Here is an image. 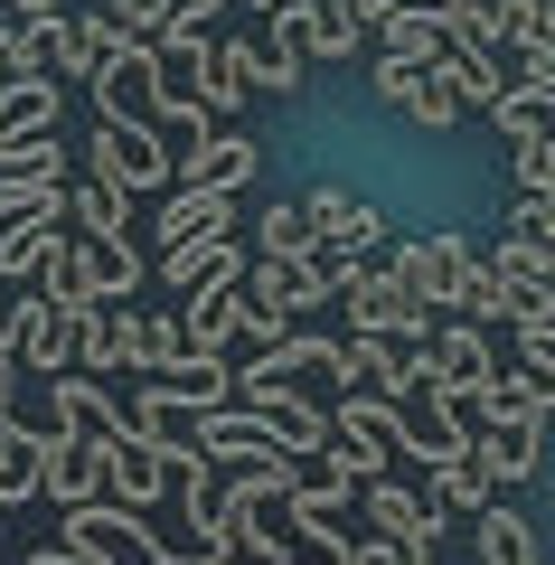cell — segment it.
<instances>
[{
    "instance_id": "ee69618b",
    "label": "cell",
    "mask_w": 555,
    "mask_h": 565,
    "mask_svg": "<svg viewBox=\"0 0 555 565\" xmlns=\"http://www.w3.org/2000/svg\"><path fill=\"white\" fill-rule=\"evenodd\" d=\"M377 10L386 0H330V20H349V29H377Z\"/></svg>"
},
{
    "instance_id": "836d02e7",
    "label": "cell",
    "mask_w": 555,
    "mask_h": 565,
    "mask_svg": "<svg viewBox=\"0 0 555 565\" xmlns=\"http://www.w3.org/2000/svg\"><path fill=\"white\" fill-rule=\"evenodd\" d=\"M0 180H66V151H57V132L0 141Z\"/></svg>"
},
{
    "instance_id": "f35d334b",
    "label": "cell",
    "mask_w": 555,
    "mask_h": 565,
    "mask_svg": "<svg viewBox=\"0 0 555 565\" xmlns=\"http://www.w3.org/2000/svg\"><path fill=\"white\" fill-rule=\"evenodd\" d=\"M292 85H301V66H282L274 47L245 39V95H292Z\"/></svg>"
},
{
    "instance_id": "d6986e66",
    "label": "cell",
    "mask_w": 555,
    "mask_h": 565,
    "mask_svg": "<svg viewBox=\"0 0 555 565\" xmlns=\"http://www.w3.org/2000/svg\"><path fill=\"white\" fill-rule=\"evenodd\" d=\"M236 282H207V292H189L179 302V340L199 349V359H226V340H236Z\"/></svg>"
},
{
    "instance_id": "5bb4252c",
    "label": "cell",
    "mask_w": 555,
    "mask_h": 565,
    "mask_svg": "<svg viewBox=\"0 0 555 565\" xmlns=\"http://www.w3.org/2000/svg\"><path fill=\"white\" fill-rule=\"evenodd\" d=\"M95 452H104V500H122V509H160L170 471H160V452L141 444V434H114V444H95Z\"/></svg>"
},
{
    "instance_id": "1f68e13d",
    "label": "cell",
    "mask_w": 555,
    "mask_h": 565,
    "mask_svg": "<svg viewBox=\"0 0 555 565\" xmlns=\"http://www.w3.org/2000/svg\"><path fill=\"white\" fill-rule=\"evenodd\" d=\"M490 39H499V47H555L546 0H490Z\"/></svg>"
},
{
    "instance_id": "52a82bcc",
    "label": "cell",
    "mask_w": 555,
    "mask_h": 565,
    "mask_svg": "<svg viewBox=\"0 0 555 565\" xmlns=\"http://www.w3.org/2000/svg\"><path fill=\"white\" fill-rule=\"evenodd\" d=\"M499 282V302H509V321H555V245H499V255H480Z\"/></svg>"
},
{
    "instance_id": "3957f363",
    "label": "cell",
    "mask_w": 555,
    "mask_h": 565,
    "mask_svg": "<svg viewBox=\"0 0 555 565\" xmlns=\"http://www.w3.org/2000/svg\"><path fill=\"white\" fill-rule=\"evenodd\" d=\"M236 405L255 415V434L274 452H292V462H320L330 452V415H320L301 386H236Z\"/></svg>"
},
{
    "instance_id": "44dd1931",
    "label": "cell",
    "mask_w": 555,
    "mask_h": 565,
    "mask_svg": "<svg viewBox=\"0 0 555 565\" xmlns=\"http://www.w3.org/2000/svg\"><path fill=\"white\" fill-rule=\"evenodd\" d=\"M160 386H170L189 415H207V405H226L236 396V359H199V349H179L170 367H160Z\"/></svg>"
},
{
    "instance_id": "9a60e30c",
    "label": "cell",
    "mask_w": 555,
    "mask_h": 565,
    "mask_svg": "<svg viewBox=\"0 0 555 565\" xmlns=\"http://www.w3.org/2000/svg\"><path fill=\"white\" fill-rule=\"evenodd\" d=\"M245 180H255V132H226V122L179 161V189H217V199H236Z\"/></svg>"
},
{
    "instance_id": "83f0119b",
    "label": "cell",
    "mask_w": 555,
    "mask_h": 565,
    "mask_svg": "<svg viewBox=\"0 0 555 565\" xmlns=\"http://www.w3.org/2000/svg\"><path fill=\"white\" fill-rule=\"evenodd\" d=\"M490 471L471 462V452H452V462H434V490H424V509H490Z\"/></svg>"
},
{
    "instance_id": "7a4b0ae2",
    "label": "cell",
    "mask_w": 555,
    "mask_h": 565,
    "mask_svg": "<svg viewBox=\"0 0 555 565\" xmlns=\"http://www.w3.org/2000/svg\"><path fill=\"white\" fill-rule=\"evenodd\" d=\"M386 264L415 282V302H424V311H452V321H461V302H471V274H480V255H471L461 236H415V245H396Z\"/></svg>"
},
{
    "instance_id": "30bf717a",
    "label": "cell",
    "mask_w": 555,
    "mask_h": 565,
    "mask_svg": "<svg viewBox=\"0 0 555 565\" xmlns=\"http://www.w3.org/2000/svg\"><path fill=\"white\" fill-rule=\"evenodd\" d=\"M0 349L29 367H66V311L47 292H10V321H0Z\"/></svg>"
},
{
    "instance_id": "b9f144b4",
    "label": "cell",
    "mask_w": 555,
    "mask_h": 565,
    "mask_svg": "<svg viewBox=\"0 0 555 565\" xmlns=\"http://www.w3.org/2000/svg\"><path fill=\"white\" fill-rule=\"evenodd\" d=\"M386 10H396V20H434V29H452V20H471L480 0H386ZM377 10V20H386Z\"/></svg>"
},
{
    "instance_id": "7402d4cb",
    "label": "cell",
    "mask_w": 555,
    "mask_h": 565,
    "mask_svg": "<svg viewBox=\"0 0 555 565\" xmlns=\"http://www.w3.org/2000/svg\"><path fill=\"white\" fill-rule=\"evenodd\" d=\"M57 132V76H10L0 85V141Z\"/></svg>"
},
{
    "instance_id": "7dc6e473",
    "label": "cell",
    "mask_w": 555,
    "mask_h": 565,
    "mask_svg": "<svg viewBox=\"0 0 555 565\" xmlns=\"http://www.w3.org/2000/svg\"><path fill=\"white\" fill-rule=\"evenodd\" d=\"M10 386H20V359H10V349H0V415H10Z\"/></svg>"
},
{
    "instance_id": "e0dca14e",
    "label": "cell",
    "mask_w": 555,
    "mask_h": 565,
    "mask_svg": "<svg viewBox=\"0 0 555 565\" xmlns=\"http://www.w3.org/2000/svg\"><path fill=\"white\" fill-rule=\"evenodd\" d=\"M311 226H320V255H377V207L349 199V189H320Z\"/></svg>"
},
{
    "instance_id": "d590c367",
    "label": "cell",
    "mask_w": 555,
    "mask_h": 565,
    "mask_svg": "<svg viewBox=\"0 0 555 565\" xmlns=\"http://www.w3.org/2000/svg\"><path fill=\"white\" fill-rule=\"evenodd\" d=\"M386 57H396V66H442V29L434 20H396V10H386Z\"/></svg>"
},
{
    "instance_id": "f6af8a7d",
    "label": "cell",
    "mask_w": 555,
    "mask_h": 565,
    "mask_svg": "<svg viewBox=\"0 0 555 565\" xmlns=\"http://www.w3.org/2000/svg\"><path fill=\"white\" fill-rule=\"evenodd\" d=\"M349 565H405V546H386V537H367V546H349Z\"/></svg>"
},
{
    "instance_id": "cb8c5ba5",
    "label": "cell",
    "mask_w": 555,
    "mask_h": 565,
    "mask_svg": "<svg viewBox=\"0 0 555 565\" xmlns=\"http://www.w3.org/2000/svg\"><path fill=\"white\" fill-rule=\"evenodd\" d=\"M57 226H0V282H47V264H57Z\"/></svg>"
},
{
    "instance_id": "4dcf8cb0",
    "label": "cell",
    "mask_w": 555,
    "mask_h": 565,
    "mask_svg": "<svg viewBox=\"0 0 555 565\" xmlns=\"http://www.w3.org/2000/svg\"><path fill=\"white\" fill-rule=\"evenodd\" d=\"M311 245H320L311 199H292V207H264V226H255V255H311Z\"/></svg>"
},
{
    "instance_id": "ab89813d",
    "label": "cell",
    "mask_w": 555,
    "mask_h": 565,
    "mask_svg": "<svg viewBox=\"0 0 555 565\" xmlns=\"http://www.w3.org/2000/svg\"><path fill=\"white\" fill-rule=\"evenodd\" d=\"M517 189H527V199H555V141L546 132L517 141Z\"/></svg>"
},
{
    "instance_id": "bcb514c9",
    "label": "cell",
    "mask_w": 555,
    "mask_h": 565,
    "mask_svg": "<svg viewBox=\"0 0 555 565\" xmlns=\"http://www.w3.org/2000/svg\"><path fill=\"white\" fill-rule=\"evenodd\" d=\"M29 565H95V556H76V546H29Z\"/></svg>"
},
{
    "instance_id": "4fadbf2b",
    "label": "cell",
    "mask_w": 555,
    "mask_h": 565,
    "mask_svg": "<svg viewBox=\"0 0 555 565\" xmlns=\"http://www.w3.org/2000/svg\"><path fill=\"white\" fill-rule=\"evenodd\" d=\"M57 434H76V444H114V434H132V415L104 396V377L57 367Z\"/></svg>"
},
{
    "instance_id": "f546056e",
    "label": "cell",
    "mask_w": 555,
    "mask_h": 565,
    "mask_svg": "<svg viewBox=\"0 0 555 565\" xmlns=\"http://www.w3.org/2000/svg\"><path fill=\"white\" fill-rule=\"evenodd\" d=\"M85 264H95V302H122L141 282V255H132V236H85Z\"/></svg>"
},
{
    "instance_id": "74e56055",
    "label": "cell",
    "mask_w": 555,
    "mask_h": 565,
    "mask_svg": "<svg viewBox=\"0 0 555 565\" xmlns=\"http://www.w3.org/2000/svg\"><path fill=\"white\" fill-rule=\"evenodd\" d=\"M236 302H245V292H236ZM282 330H301V321H282V311H255V302H245V311H236V340H226V349H245V359H264V349H274Z\"/></svg>"
},
{
    "instance_id": "ffe728a7",
    "label": "cell",
    "mask_w": 555,
    "mask_h": 565,
    "mask_svg": "<svg viewBox=\"0 0 555 565\" xmlns=\"http://www.w3.org/2000/svg\"><path fill=\"white\" fill-rule=\"evenodd\" d=\"M189 104H207V114H236L245 104V39H207V57H199V76H189Z\"/></svg>"
},
{
    "instance_id": "ba28073f",
    "label": "cell",
    "mask_w": 555,
    "mask_h": 565,
    "mask_svg": "<svg viewBox=\"0 0 555 565\" xmlns=\"http://www.w3.org/2000/svg\"><path fill=\"white\" fill-rule=\"evenodd\" d=\"M377 95L396 104V114H415L424 132H461V122H471L442 66H396V57H377Z\"/></svg>"
},
{
    "instance_id": "d4e9b609",
    "label": "cell",
    "mask_w": 555,
    "mask_h": 565,
    "mask_svg": "<svg viewBox=\"0 0 555 565\" xmlns=\"http://www.w3.org/2000/svg\"><path fill=\"white\" fill-rule=\"evenodd\" d=\"M29 490H39V434L0 415V509H29Z\"/></svg>"
},
{
    "instance_id": "603a6c76",
    "label": "cell",
    "mask_w": 555,
    "mask_h": 565,
    "mask_svg": "<svg viewBox=\"0 0 555 565\" xmlns=\"http://www.w3.org/2000/svg\"><path fill=\"white\" fill-rule=\"evenodd\" d=\"M471 462L490 481H527L536 471V424H471Z\"/></svg>"
},
{
    "instance_id": "9c48e42d",
    "label": "cell",
    "mask_w": 555,
    "mask_h": 565,
    "mask_svg": "<svg viewBox=\"0 0 555 565\" xmlns=\"http://www.w3.org/2000/svg\"><path fill=\"white\" fill-rule=\"evenodd\" d=\"M39 490H47L57 509L104 500V452H95V444H76V434H39Z\"/></svg>"
},
{
    "instance_id": "277c9868",
    "label": "cell",
    "mask_w": 555,
    "mask_h": 565,
    "mask_svg": "<svg viewBox=\"0 0 555 565\" xmlns=\"http://www.w3.org/2000/svg\"><path fill=\"white\" fill-rule=\"evenodd\" d=\"M349 509H367V519H377V537H386V546H405V565H434L442 509H424V490H405L396 471H377V481H357V500H349Z\"/></svg>"
},
{
    "instance_id": "2e32d148",
    "label": "cell",
    "mask_w": 555,
    "mask_h": 565,
    "mask_svg": "<svg viewBox=\"0 0 555 565\" xmlns=\"http://www.w3.org/2000/svg\"><path fill=\"white\" fill-rule=\"evenodd\" d=\"M236 274H245L236 226H226V236H199V245H170V255H160V282H179V302H189V292H207V282H236Z\"/></svg>"
},
{
    "instance_id": "4316f807",
    "label": "cell",
    "mask_w": 555,
    "mask_h": 565,
    "mask_svg": "<svg viewBox=\"0 0 555 565\" xmlns=\"http://www.w3.org/2000/svg\"><path fill=\"white\" fill-rule=\"evenodd\" d=\"M132 434H141V444L160 452V462H170V452H189V405H179L170 386H151V396L132 405Z\"/></svg>"
},
{
    "instance_id": "7c38bea8",
    "label": "cell",
    "mask_w": 555,
    "mask_h": 565,
    "mask_svg": "<svg viewBox=\"0 0 555 565\" xmlns=\"http://www.w3.org/2000/svg\"><path fill=\"white\" fill-rule=\"evenodd\" d=\"M236 226V199H217V189H170V199L151 207V245L170 255V245H199V236H226Z\"/></svg>"
},
{
    "instance_id": "6da1fadb",
    "label": "cell",
    "mask_w": 555,
    "mask_h": 565,
    "mask_svg": "<svg viewBox=\"0 0 555 565\" xmlns=\"http://www.w3.org/2000/svg\"><path fill=\"white\" fill-rule=\"evenodd\" d=\"M95 180H114L122 199H160V189H170V141H160L151 122L95 114Z\"/></svg>"
},
{
    "instance_id": "5b68a950",
    "label": "cell",
    "mask_w": 555,
    "mask_h": 565,
    "mask_svg": "<svg viewBox=\"0 0 555 565\" xmlns=\"http://www.w3.org/2000/svg\"><path fill=\"white\" fill-rule=\"evenodd\" d=\"M349 330H367V340H424L434 311L415 302V282H405L396 264H367V274L349 282Z\"/></svg>"
},
{
    "instance_id": "ac0fdd59",
    "label": "cell",
    "mask_w": 555,
    "mask_h": 565,
    "mask_svg": "<svg viewBox=\"0 0 555 565\" xmlns=\"http://www.w3.org/2000/svg\"><path fill=\"white\" fill-rule=\"evenodd\" d=\"M0 66H20V76H76V20H29V29H10Z\"/></svg>"
},
{
    "instance_id": "8d00e7d4",
    "label": "cell",
    "mask_w": 555,
    "mask_h": 565,
    "mask_svg": "<svg viewBox=\"0 0 555 565\" xmlns=\"http://www.w3.org/2000/svg\"><path fill=\"white\" fill-rule=\"evenodd\" d=\"M95 367H141V311H95Z\"/></svg>"
},
{
    "instance_id": "60d3db41",
    "label": "cell",
    "mask_w": 555,
    "mask_h": 565,
    "mask_svg": "<svg viewBox=\"0 0 555 565\" xmlns=\"http://www.w3.org/2000/svg\"><path fill=\"white\" fill-rule=\"evenodd\" d=\"M509 236H517V245H555V199H527V189H517V207H509Z\"/></svg>"
},
{
    "instance_id": "7bdbcfd3",
    "label": "cell",
    "mask_w": 555,
    "mask_h": 565,
    "mask_svg": "<svg viewBox=\"0 0 555 565\" xmlns=\"http://www.w3.org/2000/svg\"><path fill=\"white\" fill-rule=\"evenodd\" d=\"M217 20V0H160V29H207Z\"/></svg>"
},
{
    "instance_id": "c3c4849f",
    "label": "cell",
    "mask_w": 555,
    "mask_h": 565,
    "mask_svg": "<svg viewBox=\"0 0 555 565\" xmlns=\"http://www.w3.org/2000/svg\"><path fill=\"white\" fill-rule=\"evenodd\" d=\"M10 29H29V0H0V39H10Z\"/></svg>"
},
{
    "instance_id": "f1b7e54d",
    "label": "cell",
    "mask_w": 555,
    "mask_h": 565,
    "mask_svg": "<svg viewBox=\"0 0 555 565\" xmlns=\"http://www.w3.org/2000/svg\"><path fill=\"white\" fill-rule=\"evenodd\" d=\"M320 29H330V10L282 0V10H274V57H282V66H311V57H320Z\"/></svg>"
},
{
    "instance_id": "484cf974",
    "label": "cell",
    "mask_w": 555,
    "mask_h": 565,
    "mask_svg": "<svg viewBox=\"0 0 555 565\" xmlns=\"http://www.w3.org/2000/svg\"><path fill=\"white\" fill-rule=\"evenodd\" d=\"M471 519H480V565H536V527L527 519H517V509H471Z\"/></svg>"
},
{
    "instance_id": "8992f818",
    "label": "cell",
    "mask_w": 555,
    "mask_h": 565,
    "mask_svg": "<svg viewBox=\"0 0 555 565\" xmlns=\"http://www.w3.org/2000/svg\"><path fill=\"white\" fill-rule=\"evenodd\" d=\"M236 292L255 311H282V321H301V311L330 302V274H320V245L311 255H255V274H236Z\"/></svg>"
},
{
    "instance_id": "8fae6325",
    "label": "cell",
    "mask_w": 555,
    "mask_h": 565,
    "mask_svg": "<svg viewBox=\"0 0 555 565\" xmlns=\"http://www.w3.org/2000/svg\"><path fill=\"white\" fill-rule=\"evenodd\" d=\"M396 434H405V405H386V396H339L330 405V444H349V452H367V462H396Z\"/></svg>"
},
{
    "instance_id": "d6a6232c",
    "label": "cell",
    "mask_w": 555,
    "mask_h": 565,
    "mask_svg": "<svg viewBox=\"0 0 555 565\" xmlns=\"http://www.w3.org/2000/svg\"><path fill=\"white\" fill-rule=\"evenodd\" d=\"M66 207L85 217V236H132V199H122L114 180H85V189H76Z\"/></svg>"
},
{
    "instance_id": "e575fe53",
    "label": "cell",
    "mask_w": 555,
    "mask_h": 565,
    "mask_svg": "<svg viewBox=\"0 0 555 565\" xmlns=\"http://www.w3.org/2000/svg\"><path fill=\"white\" fill-rule=\"evenodd\" d=\"M546 114H555V95H536V85H499V104H490V122H499L509 141L546 132Z\"/></svg>"
},
{
    "instance_id": "681fc988",
    "label": "cell",
    "mask_w": 555,
    "mask_h": 565,
    "mask_svg": "<svg viewBox=\"0 0 555 565\" xmlns=\"http://www.w3.org/2000/svg\"><path fill=\"white\" fill-rule=\"evenodd\" d=\"M179 565H207V556H179Z\"/></svg>"
},
{
    "instance_id": "f907efd6",
    "label": "cell",
    "mask_w": 555,
    "mask_h": 565,
    "mask_svg": "<svg viewBox=\"0 0 555 565\" xmlns=\"http://www.w3.org/2000/svg\"><path fill=\"white\" fill-rule=\"evenodd\" d=\"M0 47H10V39H0Z\"/></svg>"
}]
</instances>
